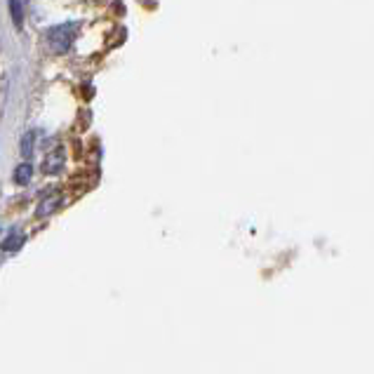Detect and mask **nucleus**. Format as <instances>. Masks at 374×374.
I'll return each mask as SVG.
<instances>
[{
	"label": "nucleus",
	"mask_w": 374,
	"mask_h": 374,
	"mask_svg": "<svg viewBox=\"0 0 374 374\" xmlns=\"http://www.w3.org/2000/svg\"><path fill=\"white\" fill-rule=\"evenodd\" d=\"M78 31H80L78 21H66V24H59V26H52L50 31H47V45H50V50L55 52V55H64V52L71 50Z\"/></svg>",
	"instance_id": "obj_1"
},
{
	"label": "nucleus",
	"mask_w": 374,
	"mask_h": 374,
	"mask_svg": "<svg viewBox=\"0 0 374 374\" xmlns=\"http://www.w3.org/2000/svg\"><path fill=\"white\" fill-rule=\"evenodd\" d=\"M59 205H62V195H59V191L47 193L45 198H40L38 210H35V217H50V215H55V212L59 210Z\"/></svg>",
	"instance_id": "obj_2"
},
{
	"label": "nucleus",
	"mask_w": 374,
	"mask_h": 374,
	"mask_svg": "<svg viewBox=\"0 0 374 374\" xmlns=\"http://www.w3.org/2000/svg\"><path fill=\"white\" fill-rule=\"evenodd\" d=\"M64 165H66V153H64L62 148H55V151L47 153L43 170L47 175H59V172L64 170Z\"/></svg>",
	"instance_id": "obj_3"
},
{
	"label": "nucleus",
	"mask_w": 374,
	"mask_h": 374,
	"mask_svg": "<svg viewBox=\"0 0 374 374\" xmlns=\"http://www.w3.org/2000/svg\"><path fill=\"white\" fill-rule=\"evenodd\" d=\"M24 240H26V238H24L21 231H19V229H12L10 235L3 240V245H0V247H3L5 252H15V249H19V247L24 245Z\"/></svg>",
	"instance_id": "obj_4"
},
{
	"label": "nucleus",
	"mask_w": 374,
	"mask_h": 374,
	"mask_svg": "<svg viewBox=\"0 0 374 374\" xmlns=\"http://www.w3.org/2000/svg\"><path fill=\"white\" fill-rule=\"evenodd\" d=\"M31 177H33V168H31L28 163L19 165V168H17V172H15V181L21 184V186H26V184L31 181Z\"/></svg>",
	"instance_id": "obj_5"
},
{
	"label": "nucleus",
	"mask_w": 374,
	"mask_h": 374,
	"mask_svg": "<svg viewBox=\"0 0 374 374\" xmlns=\"http://www.w3.org/2000/svg\"><path fill=\"white\" fill-rule=\"evenodd\" d=\"M33 144H35V132L31 130V132H26V134L21 136V144H19L24 158H31L33 156Z\"/></svg>",
	"instance_id": "obj_6"
},
{
	"label": "nucleus",
	"mask_w": 374,
	"mask_h": 374,
	"mask_svg": "<svg viewBox=\"0 0 374 374\" xmlns=\"http://www.w3.org/2000/svg\"><path fill=\"white\" fill-rule=\"evenodd\" d=\"M10 15L12 21H15L17 28H21L24 24V8H21V0H10Z\"/></svg>",
	"instance_id": "obj_7"
}]
</instances>
